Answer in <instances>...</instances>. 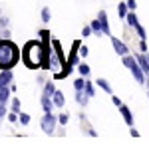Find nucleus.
<instances>
[{"mask_svg": "<svg viewBox=\"0 0 149 149\" xmlns=\"http://www.w3.org/2000/svg\"><path fill=\"white\" fill-rule=\"evenodd\" d=\"M20 58H22L20 48L16 46L14 42H10L8 38L0 40V70H12L18 64Z\"/></svg>", "mask_w": 149, "mask_h": 149, "instance_id": "1", "label": "nucleus"}, {"mask_svg": "<svg viewBox=\"0 0 149 149\" xmlns=\"http://www.w3.org/2000/svg\"><path fill=\"white\" fill-rule=\"evenodd\" d=\"M24 62H26V66L28 68H42L44 66V58H46V54H44V44H40V42H28L26 46H24Z\"/></svg>", "mask_w": 149, "mask_h": 149, "instance_id": "2", "label": "nucleus"}, {"mask_svg": "<svg viewBox=\"0 0 149 149\" xmlns=\"http://www.w3.org/2000/svg\"><path fill=\"white\" fill-rule=\"evenodd\" d=\"M121 60H123V66L131 72V76H133L139 84H145V72L141 70L137 58H133V56H129V54H127V56H121Z\"/></svg>", "mask_w": 149, "mask_h": 149, "instance_id": "3", "label": "nucleus"}, {"mask_svg": "<svg viewBox=\"0 0 149 149\" xmlns=\"http://www.w3.org/2000/svg\"><path fill=\"white\" fill-rule=\"evenodd\" d=\"M56 121H58V117L52 113V111H50V113H44L42 121H40L42 131H44V133H52V131H54V127H56Z\"/></svg>", "mask_w": 149, "mask_h": 149, "instance_id": "4", "label": "nucleus"}, {"mask_svg": "<svg viewBox=\"0 0 149 149\" xmlns=\"http://www.w3.org/2000/svg\"><path fill=\"white\" fill-rule=\"evenodd\" d=\"M111 46H113L117 56H127V54H129V48H127L119 38H115V36H111Z\"/></svg>", "mask_w": 149, "mask_h": 149, "instance_id": "5", "label": "nucleus"}, {"mask_svg": "<svg viewBox=\"0 0 149 149\" xmlns=\"http://www.w3.org/2000/svg\"><path fill=\"white\" fill-rule=\"evenodd\" d=\"M135 58H137L141 70L145 72V76H149V54H147V52H141V54H137Z\"/></svg>", "mask_w": 149, "mask_h": 149, "instance_id": "6", "label": "nucleus"}, {"mask_svg": "<svg viewBox=\"0 0 149 149\" xmlns=\"http://www.w3.org/2000/svg\"><path fill=\"white\" fill-rule=\"evenodd\" d=\"M119 111H121V115H123V121H125L129 127H133V115H131V109L121 103V105H119Z\"/></svg>", "mask_w": 149, "mask_h": 149, "instance_id": "7", "label": "nucleus"}, {"mask_svg": "<svg viewBox=\"0 0 149 149\" xmlns=\"http://www.w3.org/2000/svg\"><path fill=\"white\" fill-rule=\"evenodd\" d=\"M14 80V74L12 70H0V86H8Z\"/></svg>", "mask_w": 149, "mask_h": 149, "instance_id": "8", "label": "nucleus"}, {"mask_svg": "<svg viewBox=\"0 0 149 149\" xmlns=\"http://www.w3.org/2000/svg\"><path fill=\"white\" fill-rule=\"evenodd\" d=\"M97 18H100V22H102V30H103V34H111V32H109V20H107V14H105V12H100V14H97Z\"/></svg>", "mask_w": 149, "mask_h": 149, "instance_id": "9", "label": "nucleus"}, {"mask_svg": "<svg viewBox=\"0 0 149 149\" xmlns=\"http://www.w3.org/2000/svg\"><path fill=\"white\" fill-rule=\"evenodd\" d=\"M40 103H42V109H44V113H50V111H52V107H54V102H52V97H50V95H44V93H42V100H40Z\"/></svg>", "mask_w": 149, "mask_h": 149, "instance_id": "10", "label": "nucleus"}, {"mask_svg": "<svg viewBox=\"0 0 149 149\" xmlns=\"http://www.w3.org/2000/svg\"><path fill=\"white\" fill-rule=\"evenodd\" d=\"M52 102H54V105L56 107H64V103H66V97H64V93L62 92H54V95H52Z\"/></svg>", "mask_w": 149, "mask_h": 149, "instance_id": "11", "label": "nucleus"}, {"mask_svg": "<svg viewBox=\"0 0 149 149\" xmlns=\"http://www.w3.org/2000/svg\"><path fill=\"white\" fill-rule=\"evenodd\" d=\"M88 97H90V95L84 92V90H76V102H78V103L86 105V103H88Z\"/></svg>", "mask_w": 149, "mask_h": 149, "instance_id": "12", "label": "nucleus"}, {"mask_svg": "<svg viewBox=\"0 0 149 149\" xmlns=\"http://www.w3.org/2000/svg\"><path fill=\"white\" fill-rule=\"evenodd\" d=\"M10 88H8V86H0V102H8V97H10Z\"/></svg>", "mask_w": 149, "mask_h": 149, "instance_id": "13", "label": "nucleus"}, {"mask_svg": "<svg viewBox=\"0 0 149 149\" xmlns=\"http://www.w3.org/2000/svg\"><path fill=\"white\" fill-rule=\"evenodd\" d=\"M125 20H127V24H129V26H133V28H135V26L139 24V20H137V16H135V12H133V10H129V12H127Z\"/></svg>", "mask_w": 149, "mask_h": 149, "instance_id": "14", "label": "nucleus"}, {"mask_svg": "<svg viewBox=\"0 0 149 149\" xmlns=\"http://www.w3.org/2000/svg\"><path fill=\"white\" fill-rule=\"evenodd\" d=\"M95 84H97V86L102 88L103 92L111 93V86H109V81H107V80H103V78H97V80H95Z\"/></svg>", "mask_w": 149, "mask_h": 149, "instance_id": "15", "label": "nucleus"}, {"mask_svg": "<svg viewBox=\"0 0 149 149\" xmlns=\"http://www.w3.org/2000/svg\"><path fill=\"white\" fill-rule=\"evenodd\" d=\"M90 26H92V32L93 34H102L103 30H102V22H100V18H95V20H92V24H90Z\"/></svg>", "mask_w": 149, "mask_h": 149, "instance_id": "16", "label": "nucleus"}, {"mask_svg": "<svg viewBox=\"0 0 149 149\" xmlns=\"http://www.w3.org/2000/svg\"><path fill=\"white\" fill-rule=\"evenodd\" d=\"M52 44H54V50H56L58 58H60V62H62V66H64V64H66V58H64V54H62V46H60V42H58V40H54Z\"/></svg>", "mask_w": 149, "mask_h": 149, "instance_id": "17", "label": "nucleus"}, {"mask_svg": "<svg viewBox=\"0 0 149 149\" xmlns=\"http://www.w3.org/2000/svg\"><path fill=\"white\" fill-rule=\"evenodd\" d=\"M127 10H129L127 2H119V6H117V14H119V18H125V16H127Z\"/></svg>", "mask_w": 149, "mask_h": 149, "instance_id": "18", "label": "nucleus"}, {"mask_svg": "<svg viewBox=\"0 0 149 149\" xmlns=\"http://www.w3.org/2000/svg\"><path fill=\"white\" fill-rule=\"evenodd\" d=\"M54 92H56V86H54V81H48L46 86H44V95H54Z\"/></svg>", "mask_w": 149, "mask_h": 149, "instance_id": "19", "label": "nucleus"}, {"mask_svg": "<svg viewBox=\"0 0 149 149\" xmlns=\"http://www.w3.org/2000/svg\"><path fill=\"white\" fill-rule=\"evenodd\" d=\"M50 18H52V12H50L48 6H44L42 8V22H50Z\"/></svg>", "mask_w": 149, "mask_h": 149, "instance_id": "20", "label": "nucleus"}, {"mask_svg": "<svg viewBox=\"0 0 149 149\" xmlns=\"http://www.w3.org/2000/svg\"><path fill=\"white\" fill-rule=\"evenodd\" d=\"M18 119H20V123H22V125H28V123H30V113L20 111V113H18Z\"/></svg>", "mask_w": 149, "mask_h": 149, "instance_id": "21", "label": "nucleus"}, {"mask_svg": "<svg viewBox=\"0 0 149 149\" xmlns=\"http://www.w3.org/2000/svg\"><path fill=\"white\" fill-rule=\"evenodd\" d=\"M78 72H80V76L86 78V76L90 74V66H88V64H80V66H78Z\"/></svg>", "mask_w": 149, "mask_h": 149, "instance_id": "22", "label": "nucleus"}, {"mask_svg": "<svg viewBox=\"0 0 149 149\" xmlns=\"http://www.w3.org/2000/svg\"><path fill=\"white\" fill-rule=\"evenodd\" d=\"M74 88H76V90H84V88H86V80H84V76H80L78 80L74 81Z\"/></svg>", "mask_w": 149, "mask_h": 149, "instance_id": "23", "label": "nucleus"}, {"mask_svg": "<svg viewBox=\"0 0 149 149\" xmlns=\"http://www.w3.org/2000/svg\"><path fill=\"white\" fill-rule=\"evenodd\" d=\"M84 92L88 93L90 97L93 95V84H92V81H86V88H84Z\"/></svg>", "mask_w": 149, "mask_h": 149, "instance_id": "24", "label": "nucleus"}, {"mask_svg": "<svg viewBox=\"0 0 149 149\" xmlns=\"http://www.w3.org/2000/svg\"><path fill=\"white\" fill-rule=\"evenodd\" d=\"M12 111L20 113V100H18V97H16V100H12Z\"/></svg>", "mask_w": 149, "mask_h": 149, "instance_id": "25", "label": "nucleus"}, {"mask_svg": "<svg viewBox=\"0 0 149 149\" xmlns=\"http://www.w3.org/2000/svg\"><path fill=\"white\" fill-rule=\"evenodd\" d=\"M68 113H60L58 115V121H60V123H62V125H66V123H68Z\"/></svg>", "mask_w": 149, "mask_h": 149, "instance_id": "26", "label": "nucleus"}, {"mask_svg": "<svg viewBox=\"0 0 149 149\" xmlns=\"http://www.w3.org/2000/svg\"><path fill=\"white\" fill-rule=\"evenodd\" d=\"M135 30H137V34H139V38H145V28H143V26H141V24H137V26H135Z\"/></svg>", "mask_w": 149, "mask_h": 149, "instance_id": "27", "label": "nucleus"}, {"mask_svg": "<svg viewBox=\"0 0 149 149\" xmlns=\"http://www.w3.org/2000/svg\"><path fill=\"white\" fill-rule=\"evenodd\" d=\"M8 121H12V123L18 121V113H16V111H10V113H8Z\"/></svg>", "mask_w": 149, "mask_h": 149, "instance_id": "28", "label": "nucleus"}, {"mask_svg": "<svg viewBox=\"0 0 149 149\" xmlns=\"http://www.w3.org/2000/svg\"><path fill=\"white\" fill-rule=\"evenodd\" d=\"M4 115H8V113H6V103L0 102V117H4Z\"/></svg>", "mask_w": 149, "mask_h": 149, "instance_id": "29", "label": "nucleus"}, {"mask_svg": "<svg viewBox=\"0 0 149 149\" xmlns=\"http://www.w3.org/2000/svg\"><path fill=\"white\" fill-rule=\"evenodd\" d=\"M111 103H113L115 107H119V105H121V100H119L117 95H111Z\"/></svg>", "mask_w": 149, "mask_h": 149, "instance_id": "30", "label": "nucleus"}, {"mask_svg": "<svg viewBox=\"0 0 149 149\" xmlns=\"http://www.w3.org/2000/svg\"><path fill=\"white\" fill-rule=\"evenodd\" d=\"M139 48H141V52H147V42H145V38H141V42H139Z\"/></svg>", "mask_w": 149, "mask_h": 149, "instance_id": "31", "label": "nucleus"}, {"mask_svg": "<svg viewBox=\"0 0 149 149\" xmlns=\"http://www.w3.org/2000/svg\"><path fill=\"white\" fill-rule=\"evenodd\" d=\"M88 54H90V50H88L86 46H81V48H80V56H81V58H86Z\"/></svg>", "mask_w": 149, "mask_h": 149, "instance_id": "32", "label": "nucleus"}, {"mask_svg": "<svg viewBox=\"0 0 149 149\" xmlns=\"http://www.w3.org/2000/svg\"><path fill=\"white\" fill-rule=\"evenodd\" d=\"M81 34H84V38H88V36L92 34V26H86V28H84V32H81Z\"/></svg>", "mask_w": 149, "mask_h": 149, "instance_id": "33", "label": "nucleus"}, {"mask_svg": "<svg viewBox=\"0 0 149 149\" xmlns=\"http://www.w3.org/2000/svg\"><path fill=\"white\" fill-rule=\"evenodd\" d=\"M127 6H129V10H135L137 2H135V0H127Z\"/></svg>", "mask_w": 149, "mask_h": 149, "instance_id": "34", "label": "nucleus"}, {"mask_svg": "<svg viewBox=\"0 0 149 149\" xmlns=\"http://www.w3.org/2000/svg\"><path fill=\"white\" fill-rule=\"evenodd\" d=\"M6 26H8V18H2L0 16V28H6Z\"/></svg>", "mask_w": 149, "mask_h": 149, "instance_id": "35", "label": "nucleus"}, {"mask_svg": "<svg viewBox=\"0 0 149 149\" xmlns=\"http://www.w3.org/2000/svg\"><path fill=\"white\" fill-rule=\"evenodd\" d=\"M131 135H133V137H139V131H137V129H133V127H131Z\"/></svg>", "mask_w": 149, "mask_h": 149, "instance_id": "36", "label": "nucleus"}, {"mask_svg": "<svg viewBox=\"0 0 149 149\" xmlns=\"http://www.w3.org/2000/svg\"><path fill=\"white\" fill-rule=\"evenodd\" d=\"M0 12H2V10H0Z\"/></svg>", "mask_w": 149, "mask_h": 149, "instance_id": "37", "label": "nucleus"}]
</instances>
